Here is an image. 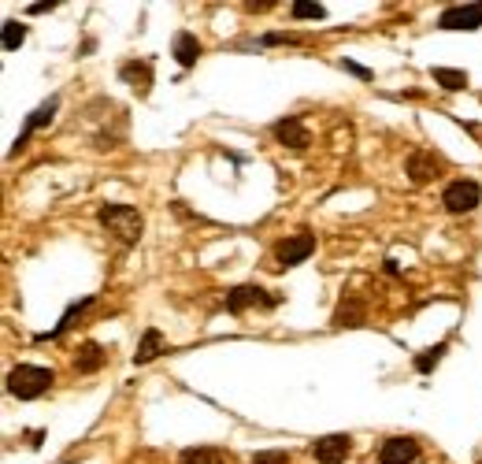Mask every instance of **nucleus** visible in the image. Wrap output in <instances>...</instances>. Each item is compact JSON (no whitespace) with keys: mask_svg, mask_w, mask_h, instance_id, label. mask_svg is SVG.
<instances>
[{"mask_svg":"<svg viewBox=\"0 0 482 464\" xmlns=\"http://www.w3.org/2000/svg\"><path fill=\"white\" fill-rule=\"evenodd\" d=\"M52 387V368L45 364H15L8 372V394L19 402H34Z\"/></svg>","mask_w":482,"mask_h":464,"instance_id":"obj_1","label":"nucleus"},{"mask_svg":"<svg viewBox=\"0 0 482 464\" xmlns=\"http://www.w3.org/2000/svg\"><path fill=\"white\" fill-rule=\"evenodd\" d=\"M100 223L112 230V235L119 238V242H138L141 238V212L138 208H130V204H104L100 208Z\"/></svg>","mask_w":482,"mask_h":464,"instance_id":"obj_2","label":"nucleus"},{"mask_svg":"<svg viewBox=\"0 0 482 464\" xmlns=\"http://www.w3.org/2000/svg\"><path fill=\"white\" fill-rule=\"evenodd\" d=\"M478 201H482V189H478V182H471V179L449 182L446 194H442V204L449 208V212H456V216H464V212H471V208H478Z\"/></svg>","mask_w":482,"mask_h":464,"instance_id":"obj_3","label":"nucleus"},{"mask_svg":"<svg viewBox=\"0 0 482 464\" xmlns=\"http://www.w3.org/2000/svg\"><path fill=\"white\" fill-rule=\"evenodd\" d=\"M226 312H245V308H253V305H260V308H275L279 305V298L275 293H267V290H260V286H253V283H241V286H234L226 293Z\"/></svg>","mask_w":482,"mask_h":464,"instance_id":"obj_4","label":"nucleus"},{"mask_svg":"<svg viewBox=\"0 0 482 464\" xmlns=\"http://www.w3.org/2000/svg\"><path fill=\"white\" fill-rule=\"evenodd\" d=\"M442 30H478L482 27V4H456L438 15Z\"/></svg>","mask_w":482,"mask_h":464,"instance_id":"obj_5","label":"nucleus"},{"mask_svg":"<svg viewBox=\"0 0 482 464\" xmlns=\"http://www.w3.org/2000/svg\"><path fill=\"white\" fill-rule=\"evenodd\" d=\"M419 460V442L415 438H386L383 450H379V464H415Z\"/></svg>","mask_w":482,"mask_h":464,"instance_id":"obj_6","label":"nucleus"},{"mask_svg":"<svg viewBox=\"0 0 482 464\" xmlns=\"http://www.w3.org/2000/svg\"><path fill=\"white\" fill-rule=\"evenodd\" d=\"M56 108H59V97H49V100H41L37 108L27 116V123H23V134H19V141L12 145V156H19V149H23V145L30 141V134L34 131H41V126H45L52 116H56Z\"/></svg>","mask_w":482,"mask_h":464,"instance_id":"obj_7","label":"nucleus"},{"mask_svg":"<svg viewBox=\"0 0 482 464\" xmlns=\"http://www.w3.org/2000/svg\"><path fill=\"white\" fill-rule=\"evenodd\" d=\"M345 453H349V435H323L312 446L316 464H345Z\"/></svg>","mask_w":482,"mask_h":464,"instance_id":"obj_8","label":"nucleus"},{"mask_svg":"<svg viewBox=\"0 0 482 464\" xmlns=\"http://www.w3.org/2000/svg\"><path fill=\"white\" fill-rule=\"evenodd\" d=\"M312 252H316V235H297V238H282V242H279V260H282L286 268L304 264Z\"/></svg>","mask_w":482,"mask_h":464,"instance_id":"obj_9","label":"nucleus"},{"mask_svg":"<svg viewBox=\"0 0 482 464\" xmlns=\"http://www.w3.org/2000/svg\"><path fill=\"white\" fill-rule=\"evenodd\" d=\"M275 138L286 145V149H297V153L308 149V126L301 119H279L275 123Z\"/></svg>","mask_w":482,"mask_h":464,"instance_id":"obj_10","label":"nucleus"},{"mask_svg":"<svg viewBox=\"0 0 482 464\" xmlns=\"http://www.w3.org/2000/svg\"><path fill=\"white\" fill-rule=\"evenodd\" d=\"M405 167H408V179L419 186V182H431L438 172H442V160L431 156V153H412Z\"/></svg>","mask_w":482,"mask_h":464,"instance_id":"obj_11","label":"nucleus"},{"mask_svg":"<svg viewBox=\"0 0 482 464\" xmlns=\"http://www.w3.org/2000/svg\"><path fill=\"white\" fill-rule=\"evenodd\" d=\"M104 361H108V349H104L100 342H82L78 349H75V372H97Z\"/></svg>","mask_w":482,"mask_h":464,"instance_id":"obj_12","label":"nucleus"},{"mask_svg":"<svg viewBox=\"0 0 482 464\" xmlns=\"http://www.w3.org/2000/svg\"><path fill=\"white\" fill-rule=\"evenodd\" d=\"M163 349H167V346H163V334H160L156 327H149V331L141 334V346H138V353H134V364H138V368L149 364L153 356H160Z\"/></svg>","mask_w":482,"mask_h":464,"instance_id":"obj_13","label":"nucleus"},{"mask_svg":"<svg viewBox=\"0 0 482 464\" xmlns=\"http://www.w3.org/2000/svg\"><path fill=\"white\" fill-rule=\"evenodd\" d=\"M356 324H364V301L342 298L338 312H334V327H356Z\"/></svg>","mask_w":482,"mask_h":464,"instance_id":"obj_14","label":"nucleus"},{"mask_svg":"<svg viewBox=\"0 0 482 464\" xmlns=\"http://www.w3.org/2000/svg\"><path fill=\"white\" fill-rule=\"evenodd\" d=\"M175 60L182 63V68H194V63L201 60V41L194 34H178L175 37Z\"/></svg>","mask_w":482,"mask_h":464,"instance_id":"obj_15","label":"nucleus"},{"mask_svg":"<svg viewBox=\"0 0 482 464\" xmlns=\"http://www.w3.org/2000/svg\"><path fill=\"white\" fill-rule=\"evenodd\" d=\"M90 305H93V298H78V301H71V308L64 312V320H59V324H56L49 334H37V342H45V339H59V334H64V331L71 327V320H75V316H82V312H86Z\"/></svg>","mask_w":482,"mask_h":464,"instance_id":"obj_16","label":"nucleus"},{"mask_svg":"<svg viewBox=\"0 0 482 464\" xmlns=\"http://www.w3.org/2000/svg\"><path fill=\"white\" fill-rule=\"evenodd\" d=\"M431 75H434L438 86L449 90V93L468 90V75H464V71H453V68H431Z\"/></svg>","mask_w":482,"mask_h":464,"instance_id":"obj_17","label":"nucleus"},{"mask_svg":"<svg viewBox=\"0 0 482 464\" xmlns=\"http://www.w3.org/2000/svg\"><path fill=\"white\" fill-rule=\"evenodd\" d=\"M119 75L127 78L130 86H141V90H149V86H153V71H149V63H145V60H141V63H134V60H130V63H122V71H119Z\"/></svg>","mask_w":482,"mask_h":464,"instance_id":"obj_18","label":"nucleus"},{"mask_svg":"<svg viewBox=\"0 0 482 464\" xmlns=\"http://www.w3.org/2000/svg\"><path fill=\"white\" fill-rule=\"evenodd\" d=\"M182 464H226V457H223V450L197 446V450H186L182 453Z\"/></svg>","mask_w":482,"mask_h":464,"instance_id":"obj_19","label":"nucleus"},{"mask_svg":"<svg viewBox=\"0 0 482 464\" xmlns=\"http://www.w3.org/2000/svg\"><path fill=\"white\" fill-rule=\"evenodd\" d=\"M442 356H446V342H442V346H434V349H427V353H419V356H415V368L427 375V372H434V364L442 361Z\"/></svg>","mask_w":482,"mask_h":464,"instance_id":"obj_20","label":"nucleus"},{"mask_svg":"<svg viewBox=\"0 0 482 464\" xmlns=\"http://www.w3.org/2000/svg\"><path fill=\"white\" fill-rule=\"evenodd\" d=\"M323 15H327V8L316 4V0H297V4H293V19H323Z\"/></svg>","mask_w":482,"mask_h":464,"instance_id":"obj_21","label":"nucleus"},{"mask_svg":"<svg viewBox=\"0 0 482 464\" xmlns=\"http://www.w3.org/2000/svg\"><path fill=\"white\" fill-rule=\"evenodd\" d=\"M27 41V27L23 23H4V49L12 52V49H19Z\"/></svg>","mask_w":482,"mask_h":464,"instance_id":"obj_22","label":"nucleus"},{"mask_svg":"<svg viewBox=\"0 0 482 464\" xmlns=\"http://www.w3.org/2000/svg\"><path fill=\"white\" fill-rule=\"evenodd\" d=\"M293 41H297L293 34H264L260 45H293Z\"/></svg>","mask_w":482,"mask_h":464,"instance_id":"obj_23","label":"nucleus"},{"mask_svg":"<svg viewBox=\"0 0 482 464\" xmlns=\"http://www.w3.org/2000/svg\"><path fill=\"white\" fill-rule=\"evenodd\" d=\"M253 464H286V453L267 450V453H257V457H253Z\"/></svg>","mask_w":482,"mask_h":464,"instance_id":"obj_24","label":"nucleus"},{"mask_svg":"<svg viewBox=\"0 0 482 464\" xmlns=\"http://www.w3.org/2000/svg\"><path fill=\"white\" fill-rule=\"evenodd\" d=\"M342 68H345L349 75H356V78H364V82H371V71H367V68H360V63H356V60H342Z\"/></svg>","mask_w":482,"mask_h":464,"instance_id":"obj_25","label":"nucleus"},{"mask_svg":"<svg viewBox=\"0 0 482 464\" xmlns=\"http://www.w3.org/2000/svg\"><path fill=\"white\" fill-rule=\"evenodd\" d=\"M49 8H56V0H52V4H45V0H41V4H30L27 12H30V15H41V12H49Z\"/></svg>","mask_w":482,"mask_h":464,"instance_id":"obj_26","label":"nucleus"}]
</instances>
